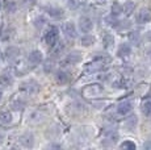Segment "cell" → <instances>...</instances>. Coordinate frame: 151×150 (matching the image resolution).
<instances>
[{
    "label": "cell",
    "instance_id": "cell-1",
    "mask_svg": "<svg viewBox=\"0 0 151 150\" xmlns=\"http://www.w3.org/2000/svg\"><path fill=\"white\" fill-rule=\"evenodd\" d=\"M104 92V87L100 83H92L82 90V96L84 99H96Z\"/></svg>",
    "mask_w": 151,
    "mask_h": 150
},
{
    "label": "cell",
    "instance_id": "cell-2",
    "mask_svg": "<svg viewBox=\"0 0 151 150\" xmlns=\"http://www.w3.org/2000/svg\"><path fill=\"white\" fill-rule=\"evenodd\" d=\"M58 34H59V32H58V29L55 27H49L47 30L45 32V36H43V40H45V42L47 44L50 48H53V46L57 45L58 42Z\"/></svg>",
    "mask_w": 151,
    "mask_h": 150
},
{
    "label": "cell",
    "instance_id": "cell-3",
    "mask_svg": "<svg viewBox=\"0 0 151 150\" xmlns=\"http://www.w3.org/2000/svg\"><path fill=\"white\" fill-rule=\"evenodd\" d=\"M62 32L68 40H74V38H76V36H78L76 27H75V24L71 21H66L65 24L62 25Z\"/></svg>",
    "mask_w": 151,
    "mask_h": 150
},
{
    "label": "cell",
    "instance_id": "cell-4",
    "mask_svg": "<svg viewBox=\"0 0 151 150\" xmlns=\"http://www.w3.org/2000/svg\"><path fill=\"white\" fill-rule=\"evenodd\" d=\"M106 62H109L108 58H97V59H95L93 62H91V63L87 65L86 71L87 73H96V71H99V70H103L104 65H105Z\"/></svg>",
    "mask_w": 151,
    "mask_h": 150
},
{
    "label": "cell",
    "instance_id": "cell-5",
    "mask_svg": "<svg viewBox=\"0 0 151 150\" xmlns=\"http://www.w3.org/2000/svg\"><path fill=\"white\" fill-rule=\"evenodd\" d=\"M135 21L139 25L147 24V22L151 21V11L149 8H142V9L138 11V13L135 15Z\"/></svg>",
    "mask_w": 151,
    "mask_h": 150
},
{
    "label": "cell",
    "instance_id": "cell-6",
    "mask_svg": "<svg viewBox=\"0 0 151 150\" xmlns=\"http://www.w3.org/2000/svg\"><path fill=\"white\" fill-rule=\"evenodd\" d=\"M40 87H41V86H40L36 80L29 79V80H27V82H24L21 84V91L32 95V94H37V92L40 91Z\"/></svg>",
    "mask_w": 151,
    "mask_h": 150
},
{
    "label": "cell",
    "instance_id": "cell-7",
    "mask_svg": "<svg viewBox=\"0 0 151 150\" xmlns=\"http://www.w3.org/2000/svg\"><path fill=\"white\" fill-rule=\"evenodd\" d=\"M79 29L82 33H89V32L93 29V21L89 17L82 16L79 19Z\"/></svg>",
    "mask_w": 151,
    "mask_h": 150
},
{
    "label": "cell",
    "instance_id": "cell-8",
    "mask_svg": "<svg viewBox=\"0 0 151 150\" xmlns=\"http://www.w3.org/2000/svg\"><path fill=\"white\" fill-rule=\"evenodd\" d=\"M19 142L22 148L32 149L34 146V136H33V133H29L28 132V133H24L22 136H20Z\"/></svg>",
    "mask_w": 151,
    "mask_h": 150
},
{
    "label": "cell",
    "instance_id": "cell-9",
    "mask_svg": "<svg viewBox=\"0 0 151 150\" xmlns=\"http://www.w3.org/2000/svg\"><path fill=\"white\" fill-rule=\"evenodd\" d=\"M13 83V75L9 71H3L0 74V87H8Z\"/></svg>",
    "mask_w": 151,
    "mask_h": 150
},
{
    "label": "cell",
    "instance_id": "cell-10",
    "mask_svg": "<svg viewBox=\"0 0 151 150\" xmlns=\"http://www.w3.org/2000/svg\"><path fill=\"white\" fill-rule=\"evenodd\" d=\"M80 61H82V54H80L79 51H71V53L66 57L65 63H66V65L74 66V65H76V63H79Z\"/></svg>",
    "mask_w": 151,
    "mask_h": 150
},
{
    "label": "cell",
    "instance_id": "cell-11",
    "mask_svg": "<svg viewBox=\"0 0 151 150\" xmlns=\"http://www.w3.org/2000/svg\"><path fill=\"white\" fill-rule=\"evenodd\" d=\"M20 49L16 48V46H8L7 50H5V58H7L8 61H14L19 58L20 56Z\"/></svg>",
    "mask_w": 151,
    "mask_h": 150
},
{
    "label": "cell",
    "instance_id": "cell-12",
    "mask_svg": "<svg viewBox=\"0 0 151 150\" xmlns=\"http://www.w3.org/2000/svg\"><path fill=\"white\" fill-rule=\"evenodd\" d=\"M132 109H133V104L130 102H126V100H125V102H121L120 104L117 105L118 115H122V116L130 113V112H132Z\"/></svg>",
    "mask_w": 151,
    "mask_h": 150
},
{
    "label": "cell",
    "instance_id": "cell-13",
    "mask_svg": "<svg viewBox=\"0 0 151 150\" xmlns=\"http://www.w3.org/2000/svg\"><path fill=\"white\" fill-rule=\"evenodd\" d=\"M43 57H42V53L40 50H33L30 51V54H29L28 57V61L32 63V65H40V63L42 62Z\"/></svg>",
    "mask_w": 151,
    "mask_h": 150
},
{
    "label": "cell",
    "instance_id": "cell-14",
    "mask_svg": "<svg viewBox=\"0 0 151 150\" xmlns=\"http://www.w3.org/2000/svg\"><path fill=\"white\" fill-rule=\"evenodd\" d=\"M101 41H103L104 48L110 49L113 45H114V37H113V34H110L109 32H104L103 36H101Z\"/></svg>",
    "mask_w": 151,
    "mask_h": 150
},
{
    "label": "cell",
    "instance_id": "cell-15",
    "mask_svg": "<svg viewBox=\"0 0 151 150\" xmlns=\"http://www.w3.org/2000/svg\"><path fill=\"white\" fill-rule=\"evenodd\" d=\"M130 54H132V46L129 44L120 45V48H118V50H117V56L120 57V58H127Z\"/></svg>",
    "mask_w": 151,
    "mask_h": 150
},
{
    "label": "cell",
    "instance_id": "cell-16",
    "mask_svg": "<svg viewBox=\"0 0 151 150\" xmlns=\"http://www.w3.org/2000/svg\"><path fill=\"white\" fill-rule=\"evenodd\" d=\"M46 12H47V15L50 17H53V19H60V17H63V15H65V11H63L62 8H55V7L46 8Z\"/></svg>",
    "mask_w": 151,
    "mask_h": 150
},
{
    "label": "cell",
    "instance_id": "cell-17",
    "mask_svg": "<svg viewBox=\"0 0 151 150\" xmlns=\"http://www.w3.org/2000/svg\"><path fill=\"white\" fill-rule=\"evenodd\" d=\"M55 80H57L59 84H66V83H68V80H70V74L65 70L58 71V73L55 74Z\"/></svg>",
    "mask_w": 151,
    "mask_h": 150
},
{
    "label": "cell",
    "instance_id": "cell-18",
    "mask_svg": "<svg viewBox=\"0 0 151 150\" xmlns=\"http://www.w3.org/2000/svg\"><path fill=\"white\" fill-rule=\"evenodd\" d=\"M95 41H96V38H95L92 34H84V36L80 37V40H79V42H80V45L84 46V48H88V46H91V45H93L95 44Z\"/></svg>",
    "mask_w": 151,
    "mask_h": 150
},
{
    "label": "cell",
    "instance_id": "cell-19",
    "mask_svg": "<svg viewBox=\"0 0 151 150\" xmlns=\"http://www.w3.org/2000/svg\"><path fill=\"white\" fill-rule=\"evenodd\" d=\"M137 124H138V119H137V116H130V117H127L126 120H125V123H124V126L127 129V131H133V129L137 126Z\"/></svg>",
    "mask_w": 151,
    "mask_h": 150
},
{
    "label": "cell",
    "instance_id": "cell-20",
    "mask_svg": "<svg viewBox=\"0 0 151 150\" xmlns=\"http://www.w3.org/2000/svg\"><path fill=\"white\" fill-rule=\"evenodd\" d=\"M12 113L8 111H4V112H0V124L1 125H9L12 123Z\"/></svg>",
    "mask_w": 151,
    "mask_h": 150
},
{
    "label": "cell",
    "instance_id": "cell-21",
    "mask_svg": "<svg viewBox=\"0 0 151 150\" xmlns=\"http://www.w3.org/2000/svg\"><path fill=\"white\" fill-rule=\"evenodd\" d=\"M13 34H14V29L12 27H7L4 29V32L1 33V36H0V38H1V41H9V40L13 38Z\"/></svg>",
    "mask_w": 151,
    "mask_h": 150
},
{
    "label": "cell",
    "instance_id": "cell-22",
    "mask_svg": "<svg viewBox=\"0 0 151 150\" xmlns=\"http://www.w3.org/2000/svg\"><path fill=\"white\" fill-rule=\"evenodd\" d=\"M124 8V13L126 16H130L134 13V9H135V3L134 1H126L125 4L122 5Z\"/></svg>",
    "mask_w": 151,
    "mask_h": 150
},
{
    "label": "cell",
    "instance_id": "cell-23",
    "mask_svg": "<svg viewBox=\"0 0 151 150\" xmlns=\"http://www.w3.org/2000/svg\"><path fill=\"white\" fill-rule=\"evenodd\" d=\"M129 41L132 42L133 45L139 46V45H141V41H142L141 34H139L138 32H130V33H129Z\"/></svg>",
    "mask_w": 151,
    "mask_h": 150
},
{
    "label": "cell",
    "instance_id": "cell-24",
    "mask_svg": "<svg viewBox=\"0 0 151 150\" xmlns=\"http://www.w3.org/2000/svg\"><path fill=\"white\" fill-rule=\"evenodd\" d=\"M105 22L109 25V27H112V28H120V24H121V21H118V20H117V16H113V15H110L109 17H106Z\"/></svg>",
    "mask_w": 151,
    "mask_h": 150
},
{
    "label": "cell",
    "instance_id": "cell-25",
    "mask_svg": "<svg viewBox=\"0 0 151 150\" xmlns=\"http://www.w3.org/2000/svg\"><path fill=\"white\" fill-rule=\"evenodd\" d=\"M53 51H51V54H53V57H58L60 56V54L63 53V50H65V45L60 42V44H57L55 46H53Z\"/></svg>",
    "mask_w": 151,
    "mask_h": 150
},
{
    "label": "cell",
    "instance_id": "cell-26",
    "mask_svg": "<svg viewBox=\"0 0 151 150\" xmlns=\"http://www.w3.org/2000/svg\"><path fill=\"white\" fill-rule=\"evenodd\" d=\"M124 12V8L120 3H113L112 5V15L113 16H120Z\"/></svg>",
    "mask_w": 151,
    "mask_h": 150
},
{
    "label": "cell",
    "instance_id": "cell-27",
    "mask_svg": "<svg viewBox=\"0 0 151 150\" xmlns=\"http://www.w3.org/2000/svg\"><path fill=\"white\" fill-rule=\"evenodd\" d=\"M117 140H118V134L116 133V132H109V133L105 136V141H108L109 144H113V145L117 142Z\"/></svg>",
    "mask_w": 151,
    "mask_h": 150
},
{
    "label": "cell",
    "instance_id": "cell-28",
    "mask_svg": "<svg viewBox=\"0 0 151 150\" xmlns=\"http://www.w3.org/2000/svg\"><path fill=\"white\" fill-rule=\"evenodd\" d=\"M45 24H46V19H45V16L40 15V16H37L36 19H34V27H36V28H42Z\"/></svg>",
    "mask_w": 151,
    "mask_h": 150
},
{
    "label": "cell",
    "instance_id": "cell-29",
    "mask_svg": "<svg viewBox=\"0 0 151 150\" xmlns=\"http://www.w3.org/2000/svg\"><path fill=\"white\" fill-rule=\"evenodd\" d=\"M82 5V0H67V7L70 9H78Z\"/></svg>",
    "mask_w": 151,
    "mask_h": 150
},
{
    "label": "cell",
    "instance_id": "cell-30",
    "mask_svg": "<svg viewBox=\"0 0 151 150\" xmlns=\"http://www.w3.org/2000/svg\"><path fill=\"white\" fill-rule=\"evenodd\" d=\"M142 112L146 116H151V102H145L142 104Z\"/></svg>",
    "mask_w": 151,
    "mask_h": 150
},
{
    "label": "cell",
    "instance_id": "cell-31",
    "mask_svg": "<svg viewBox=\"0 0 151 150\" xmlns=\"http://www.w3.org/2000/svg\"><path fill=\"white\" fill-rule=\"evenodd\" d=\"M121 149H126V150H134L137 146H135L134 142H132V141H125V142H122L120 145Z\"/></svg>",
    "mask_w": 151,
    "mask_h": 150
},
{
    "label": "cell",
    "instance_id": "cell-32",
    "mask_svg": "<svg viewBox=\"0 0 151 150\" xmlns=\"http://www.w3.org/2000/svg\"><path fill=\"white\" fill-rule=\"evenodd\" d=\"M5 9H7L8 13H12V12H14V9H16V4L9 0V1L5 3Z\"/></svg>",
    "mask_w": 151,
    "mask_h": 150
},
{
    "label": "cell",
    "instance_id": "cell-33",
    "mask_svg": "<svg viewBox=\"0 0 151 150\" xmlns=\"http://www.w3.org/2000/svg\"><path fill=\"white\" fill-rule=\"evenodd\" d=\"M43 69H45L46 73H51V71L54 70V62L53 61H47V62L45 63V67Z\"/></svg>",
    "mask_w": 151,
    "mask_h": 150
},
{
    "label": "cell",
    "instance_id": "cell-34",
    "mask_svg": "<svg viewBox=\"0 0 151 150\" xmlns=\"http://www.w3.org/2000/svg\"><path fill=\"white\" fill-rule=\"evenodd\" d=\"M24 105H25L24 102H17V100L12 104L13 109H16V111H19V109H22V108H24Z\"/></svg>",
    "mask_w": 151,
    "mask_h": 150
},
{
    "label": "cell",
    "instance_id": "cell-35",
    "mask_svg": "<svg viewBox=\"0 0 151 150\" xmlns=\"http://www.w3.org/2000/svg\"><path fill=\"white\" fill-rule=\"evenodd\" d=\"M143 148H145V149H151V142H146V144L143 145Z\"/></svg>",
    "mask_w": 151,
    "mask_h": 150
},
{
    "label": "cell",
    "instance_id": "cell-36",
    "mask_svg": "<svg viewBox=\"0 0 151 150\" xmlns=\"http://www.w3.org/2000/svg\"><path fill=\"white\" fill-rule=\"evenodd\" d=\"M3 142H4V134H3L1 132H0V145H1Z\"/></svg>",
    "mask_w": 151,
    "mask_h": 150
},
{
    "label": "cell",
    "instance_id": "cell-37",
    "mask_svg": "<svg viewBox=\"0 0 151 150\" xmlns=\"http://www.w3.org/2000/svg\"><path fill=\"white\" fill-rule=\"evenodd\" d=\"M146 38H147V40H149V41L151 42V30H150V32H149V33H147V34H146Z\"/></svg>",
    "mask_w": 151,
    "mask_h": 150
},
{
    "label": "cell",
    "instance_id": "cell-38",
    "mask_svg": "<svg viewBox=\"0 0 151 150\" xmlns=\"http://www.w3.org/2000/svg\"><path fill=\"white\" fill-rule=\"evenodd\" d=\"M147 56H149V58L151 59V49H150V50H149V51H147Z\"/></svg>",
    "mask_w": 151,
    "mask_h": 150
},
{
    "label": "cell",
    "instance_id": "cell-39",
    "mask_svg": "<svg viewBox=\"0 0 151 150\" xmlns=\"http://www.w3.org/2000/svg\"><path fill=\"white\" fill-rule=\"evenodd\" d=\"M1 97H3V92H1V90H0V100H1Z\"/></svg>",
    "mask_w": 151,
    "mask_h": 150
},
{
    "label": "cell",
    "instance_id": "cell-40",
    "mask_svg": "<svg viewBox=\"0 0 151 150\" xmlns=\"http://www.w3.org/2000/svg\"><path fill=\"white\" fill-rule=\"evenodd\" d=\"M100 1H105V0H100Z\"/></svg>",
    "mask_w": 151,
    "mask_h": 150
},
{
    "label": "cell",
    "instance_id": "cell-41",
    "mask_svg": "<svg viewBox=\"0 0 151 150\" xmlns=\"http://www.w3.org/2000/svg\"><path fill=\"white\" fill-rule=\"evenodd\" d=\"M0 56H1V53H0Z\"/></svg>",
    "mask_w": 151,
    "mask_h": 150
}]
</instances>
